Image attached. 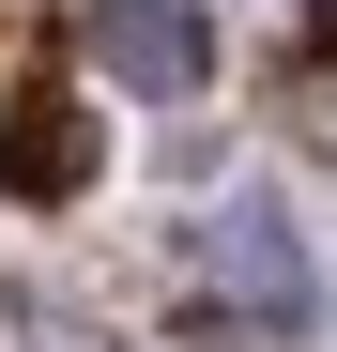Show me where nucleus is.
Listing matches in <instances>:
<instances>
[{
    "instance_id": "f03ea898",
    "label": "nucleus",
    "mask_w": 337,
    "mask_h": 352,
    "mask_svg": "<svg viewBox=\"0 0 337 352\" xmlns=\"http://www.w3.org/2000/svg\"><path fill=\"white\" fill-rule=\"evenodd\" d=\"M215 291H230L246 322H307V245H292L276 199H230V214H215Z\"/></svg>"
},
{
    "instance_id": "7ed1b4c3",
    "label": "nucleus",
    "mask_w": 337,
    "mask_h": 352,
    "mask_svg": "<svg viewBox=\"0 0 337 352\" xmlns=\"http://www.w3.org/2000/svg\"><path fill=\"white\" fill-rule=\"evenodd\" d=\"M0 184H16V199H77V184H92V107H77V92H16Z\"/></svg>"
},
{
    "instance_id": "f257e3e1",
    "label": "nucleus",
    "mask_w": 337,
    "mask_h": 352,
    "mask_svg": "<svg viewBox=\"0 0 337 352\" xmlns=\"http://www.w3.org/2000/svg\"><path fill=\"white\" fill-rule=\"evenodd\" d=\"M92 62L123 92H199L215 77V31L184 16V0H92Z\"/></svg>"
}]
</instances>
